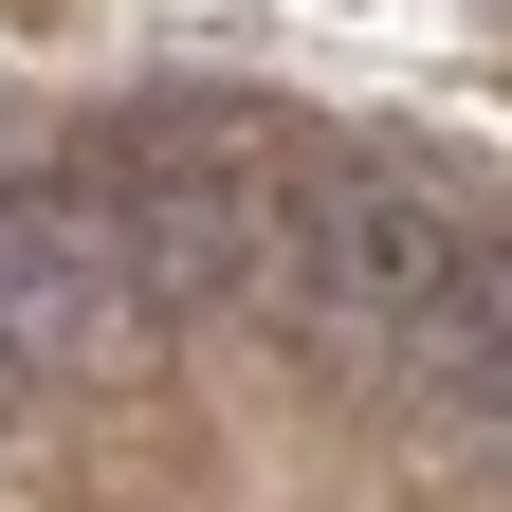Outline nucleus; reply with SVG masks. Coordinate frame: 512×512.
Here are the masks:
<instances>
[{
    "instance_id": "nucleus-1",
    "label": "nucleus",
    "mask_w": 512,
    "mask_h": 512,
    "mask_svg": "<svg viewBox=\"0 0 512 512\" xmlns=\"http://www.w3.org/2000/svg\"><path fill=\"white\" fill-rule=\"evenodd\" d=\"M293 256H311V275H330L348 311H384V330H403V311H421L439 275H458L476 238L439 220L421 183H384V165H348V183H330V220H293Z\"/></svg>"
},
{
    "instance_id": "nucleus-2",
    "label": "nucleus",
    "mask_w": 512,
    "mask_h": 512,
    "mask_svg": "<svg viewBox=\"0 0 512 512\" xmlns=\"http://www.w3.org/2000/svg\"><path fill=\"white\" fill-rule=\"evenodd\" d=\"M403 366H421L439 421H494L512 439V256H458V275L403 311Z\"/></svg>"
}]
</instances>
